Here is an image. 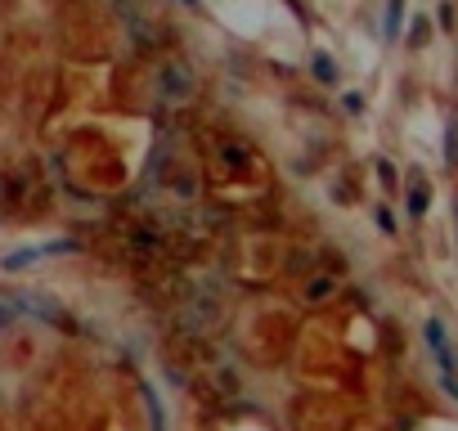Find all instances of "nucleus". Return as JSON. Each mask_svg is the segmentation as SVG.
<instances>
[{
	"label": "nucleus",
	"mask_w": 458,
	"mask_h": 431,
	"mask_svg": "<svg viewBox=\"0 0 458 431\" xmlns=\"http://www.w3.org/2000/svg\"><path fill=\"white\" fill-rule=\"evenodd\" d=\"M423 341H427V350L436 355V369H441V387H445V396H454V350H450V332H445V319H427L423 323Z\"/></svg>",
	"instance_id": "nucleus-1"
},
{
	"label": "nucleus",
	"mask_w": 458,
	"mask_h": 431,
	"mask_svg": "<svg viewBox=\"0 0 458 431\" xmlns=\"http://www.w3.org/2000/svg\"><path fill=\"white\" fill-rule=\"evenodd\" d=\"M189 94H194V68L180 59L162 63L158 72V99L162 103H189Z\"/></svg>",
	"instance_id": "nucleus-2"
},
{
	"label": "nucleus",
	"mask_w": 458,
	"mask_h": 431,
	"mask_svg": "<svg viewBox=\"0 0 458 431\" xmlns=\"http://www.w3.org/2000/svg\"><path fill=\"white\" fill-rule=\"evenodd\" d=\"M14 310L32 314V319H45V323H54V328H63V323H68V314H63L54 301H41V296H14Z\"/></svg>",
	"instance_id": "nucleus-3"
},
{
	"label": "nucleus",
	"mask_w": 458,
	"mask_h": 431,
	"mask_svg": "<svg viewBox=\"0 0 458 431\" xmlns=\"http://www.w3.org/2000/svg\"><path fill=\"white\" fill-rule=\"evenodd\" d=\"M310 72H314V81H323V85L337 81V63H332L323 50H314V54H310Z\"/></svg>",
	"instance_id": "nucleus-4"
},
{
	"label": "nucleus",
	"mask_w": 458,
	"mask_h": 431,
	"mask_svg": "<svg viewBox=\"0 0 458 431\" xmlns=\"http://www.w3.org/2000/svg\"><path fill=\"white\" fill-rule=\"evenodd\" d=\"M332 287H337V279H332V274H314V279L305 283V301H328Z\"/></svg>",
	"instance_id": "nucleus-5"
},
{
	"label": "nucleus",
	"mask_w": 458,
	"mask_h": 431,
	"mask_svg": "<svg viewBox=\"0 0 458 431\" xmlns=\"http://www.w3.org/2000/svg\"><path fill=\"white\" fill-rule=\"evenodd\" d=\"M427 203H432V194H427V185H414L409 189V216H423Z\"/></svg>",
	"instance_id": "nucleus-6"
},
{
	"label": "nucleus",
	"mask_w": 458,
	"mask_h": 431,
	"mask_svg": "<svg viewBox=\"0 0 458 431\" xmlns=\"http://www.w3.org/2000/svg\"><path fill=\"white\" fill-rule=\"evenodd\" d=\"M400 14H405V0H387V36H400Z\"/></svg>",
	"instance_id": "nucleus-7"
},
{
	"label": "nucleus",
	"mask_w": 458,
	"mask_h": 431,
	"mask_svg": "<svg viewBox=\"0 0 458 431\" xmlns=\"http://www.w3.org/2000/svg\"><path fill=\"white\" fill-rule=\"evenodd\" d=\"M427 36H432V23H427V18H414V23H409V45H423Z\"/></svg>",
	"instance_id": "nucleus-8"
},
{
	"label": "nucleus",
	"mask_w": 458,
	"mask_h": 431,
	"mask_svg": "<svg viewBox=\"0 0 458 431\" xmlns=\"http://www.w3.org/2000/svg\"><path fill=\"white\" fill-rule=\"evenodd\" d=\"M130 247H149V252H158V234H153V229H135V234H130Z\"/></svg>",
	"instance_id": "nucleus-9"
},
{
	"label": "nucleus",
	"mask_w": 458,
	"mask_h": 431,
	"mask_svg": "<svg viewBox=\"0 0 458 431\" xmlns=\"http://www.w3.org/2000/svg\"><path fill=\"white\" fill-rule=\"evenodd\" d=\"M436 18H441V27L450 32V23H454V9H450V5H441V14H436Z\"/></svg>",
	"instance_id": "nucleus-10"
},
{
	"label": "nucleus",
	"mask_w": 458,
	"mask_h": 431,
	"mask_svg": "<svg viewBox=\"0 0 458 431\" xmlns=\"http://www.w3.org/2000/svg\"><path fill=\"white\" fill-rule=\"evenodd\" d=\"M378 225L387 229V234H391V229H396V220H391V212H387V207H382V212H378Z\"/></svg>",
	"instance_id": "nucleus-11"
},
{
	"label": "nucleus",
	"mask_w": 458,
	"mask_h": 431,
	"mask_svg": "<svg viewBox=\"0 0 458 431\" xmlns=\"http://www.w3.org/2000/svg\"><path fill=\"white\" fill-rule=\"evenodd\" d=\"M185 5H198V0H185Z\"/></svg>",
	"instance_id": "nucleus-12"
}]
</instances>
